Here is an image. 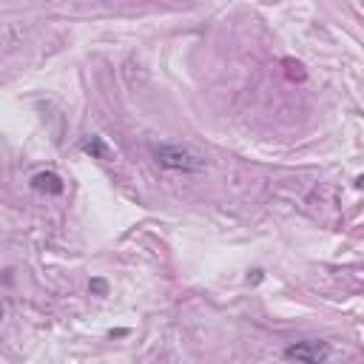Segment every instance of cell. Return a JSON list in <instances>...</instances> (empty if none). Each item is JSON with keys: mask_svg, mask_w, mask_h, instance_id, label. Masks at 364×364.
I'll use <instances>...</instances> for the list:
<instances>
[{"mask_svg": "<svg viewBox=\"0 0 364 364\" xmlns=\"http://www.w3.org/2000/svg\"><path fill=\"white\" fill-rule=\"evenodd\" d=\"M80 148H82V154H88L91 159H108V156H111V148H108V142H105L102 136H97V134L85 136V139L80 142Z\"/></svg>", "mask_w": 364, "mask_h": 364, "instance_id": "4", "label": "cell"}, {"mask_svg": "<svg viewBox=\"0 0 364 364\" xmlns=\"http://www.w3.org/2000/svg\"><path fill=\"white\" fill-rule=\"evenodd\" d=\"M3 316H6V307H3V301H0V321H3Z\"/></svg>", "mask_w": 364, "mask_h": 364, "instance_id": "6", "label": "cell"}, {"mask_svg": "<svg viewBox=\"0 0 364 364\" xmlns=\"http://www.w3.org/2000/svg\"><path fill=\"white\" fill-rule=\"evenodd\" d=\"M151 154L154 159L168 168V171H182V173H196L205 168V159H199L193 151L182 148V145H171V142H159V145H151Z\"/></svg>", "mask_w": 364, "mask_h": 364, "instance_id": "1", "label": "cell"}, {"mask_svg": "<svg viewBox=\"0 0 364 364\" xmlns=\"http://www.w3.org/2000/svg\"><path fill=\"white\" fill-rule=\"evenodd\" d=\"M284 358L296 361V364H324L330 358V344L321 338H307V341H296L284 347Z\"/></svg>", "mask_w": 364, "mask_h": 364, "instance_id": "2", "label": "cell"}, {"mask_svg": "<svg viewBox=\"0 0 364 364\" xmlns=\"http://www.w3.org/2000/svg\"><path fill=\"white\" fill-rule=\"evenodd\" d=\"M91 293H97V296H105V290H108V284L102 282V279H91Z\"/></svg>", "mask_w": 364, "mask_h": 364, "instance_id": "5", "label": "cell"}, {"mask_svg": "<svg viewBox=\"0 0 364 364\" xmlns=\"http://www.w3.org/2000/svg\"><path fill=\"white\" fill-rule=\"evenodd\" d=\"M31 188L40 191V193H54L57 196V193H63L65 185H63V179L54 171H40V173L31 176Z\"/></svg>", "mask_w": 364, "mask_h": 364, "instance_id": "3", "label": "cell"}]
</instances>
